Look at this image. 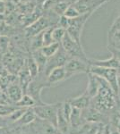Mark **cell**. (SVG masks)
Here are the masks:
<instances>
[{
	"instance_id": "6da1fadb",
	"label": "cell",
	"mask_w": 120,
	"mask_h": 134,
	"mask_svg": "<svg viewBox=\"0 0 120 134\" xmlns=\"http://www.w3.org/2000/svg\"><path fill=\"white\" fill-rule=\"evenodd\" d=\"M99 78L100 81L99 90H98L97 95L91 99V105L101 113H104V112L114 108L115 105H117V100H116L117 95L103 79H101L100 77Z\"/></svg>"
},
{
	"instance_id": "7a4b0ae2",
	"label": "cell",
	"mask_w": 120,
	"mask_h": 134,
	"mask_svg": "<svg viewBox=\"0 0 120 134\" xmlns=\"http://www.w3.org/2000/svg\"><path fill=\"white\" fill-rule=\"evenodd\" d=\"M59 103L56 104H45L37 105L32 108L34 110L37 118L49 122L56 128V116H58V108Z\"/></svg>"
},
{
	"instance_id": "3957f363",
	"label": "cell",
	"mask_w": 120,
	"mask_h": 134,
	"mask_svg": "<svg viewBox=\"0 0 120 134\" xmlns=\"http://www.w3.org/2000/svg\"><path fill=\"white\" fill-rule=\"evenodd\" d=\"M60 46L63 48V50H64L71 58L72 57L78 58V59L84 60V61L89 63V58L86 57V54H85L82 45L75 42V40L68 35L67 32H65L64 38L61 40Z\"/></svg>"
},
{
	"instance_id": "277c9868",
	"label": "cell",
	"mask_w": 120,
	"mask_h": 134,
	"mask_svg": "<svg viewBox=\"0 0 120 134\" xmlns=\"http://www.w3.org/2000/svg\"><path fill=\"white\" fill-rule=\"evenodd\" d=\"M89 72L92 74L99 76L101 79H103L112 90L114 91L116 95H118L119 87L118 82H117V69H108V68H102V67H97V66H90Z\"/></svg>"
},
{
	"instance_id": "5b68a950",
	"label": "cell",
	"mask_w": 120,
	"mask_h": 134,
	"mask_svg": "<svg viewBox=\"0 0 120 134\" xmlns=\"http://www.w3.org/2000/svg\"><path fill=\"white\" fill-rule=\"evenodd\" d=\"M92 14L93 13H87V14H80L76 18L69 19V27L66 30V32L78 44L82 45L81 37H82V30H84L86 21H88V19L90 18Z\"/></svg>"
},
{
	"instance_id": "8992f818",
	"label": "cell",
	"mask_w": 120,
	"mask_h": 134,
	"mask_svg": "<svg viewBox=\"0 0 120 134\" xmlns=\"http://www.w3.org/2000/svg\"><path fill=\"white\" fill-rule=\"evenodd\" d=\"M65 72V80H68L79 73H88L90 70V64L88 62L78 58H69L64 65Z\"/></svg>"
},
{
	"instance_id": "52a82bcc",
	"label": "cell",
	"mask_w": 120,
	"mask_h": 134,
	"mask_svg": "<svg viewBox=\"0 0 120 134\" xmlns=\"http://www.w3.org/2000/svg\"><path fill=\"white\" fill-rule=\"evenodd\" d=\"M69 58H71V57H69L64 50H63V48L60 46L58 51L56 52L53 57L48 58L47 64H46L44 73H43V74L46 76V75H47L50 71L53 70V69L58 68V67L64 66L65 64L66 63V61L69 59Z\"/></svg>"
},
{
	"instance_id": "ba28073f",
	"label": "cell",
	"mask_w": 120,
	"mask_h": 134,
	"mask_svg": "<svg viewBox=\"0 0 120 134\" xmlns=\"http://www.w3.org/2000/svg\"><path fill=\"white\" fill-rule=\"evenodd\" d=\"M108 0H76L73 5L80 14L94 13L99 7L107 3Z\"/></svg>"
},
{
	"instance_id": "9c48e42d",
	"label": "cell",
	"mask_w": 120,
	"mask_h": 134,
	"mask_svg": "<svg viewBox=\"0 0 120 134\" xmlns=\"http://www.w3.org/2000/svg\"><path fill=\"white\" fill-rule=\"evenodd\" d=\"M47 81H38L37 79H34L30 81V83L28 86L27 90H26L25 94L29 95L30 97H32L34 99L37 105H40V104L44 103L42 102V99H41V91H42L43 88H48Z\"/></svg>"
},
{
	"instance_id": "30bf717a",
	"label": "cell",
	"mask_w": 120,
	"mask_h": 134,
	"mask_svg": "<svg viewBox=\"0 0 120 134\" xmlns=\"http://www.w3.org/2000/svg\"><path fill=\"white\" fill-rule=\"evenodd\" d=\"M49 27H50L49 21L45 17L41 16L33 23H32V24H30L25 28V34L27 37L30 38V37H33L37 34L43 32Z\"/></svg>"
},
{
	"instance_id": "8fae6325",
	"label": "cell",
	"mask_w": 120,
	"mask_h": 134,
	"mask_svg": "<svg viewBox=\"0 0 120 134\" xmlns=\"http://www.w3.org/2000/svg\"><path fill=\"white\" fill-rule=\"evenodd\" d=\"M65 81V72L64 66L58 67L46 75V81L49 87H54Z\"/></svg>"
},
{
	"instance_id": "7c38bea8",
	"label": "cell",
	"mask_w": 120,
	"mask_h": 134,
	"mask_svg": "<svg viewBox=\"0 0 120 134\" xmlns=\"http://www.w3.org/2000/svg\"><path fill=\"white\" fill-rule=\"evenodd\" d=\"M82 114L85 122H97V124H102V119L104 117L103 113L96 109L91 105L87 108L82 110Z\"/></svg>"
},
{
	"instance_id": "4fadbf2b",
	"label": "cell",
	"mask_w": 120,
	"mask_h": 134,
	"mask_svg": "<svg viewBox=\"0 0 120 134\" xmlns=\"http://www.w3.org/2000/svg\"><path fill=\"white\" fill-rule=\"evenodd\" d=\"M89 64H90V66H97L108 69H117V70L120 68V63L114 55H111V57L103 60L89 59Z\"/></svg>"
},
{
	"instance_id": "5bb4252c",
	"label": "cell",
	"mask_w": 120,
	"mask_h": 134,
	"mask_svg": "<svg viewBox=\"0 0 120 134\" xmlns=\"http://www.w3.org/2000/svg\"><path fill=\"white\" fill-rule=\"evenodd\" d=\"M68 102L70 103L72 107H75V108L84 110L91 105V98H90V96L87 94V92L84 90V92L82 93V94H81L80 96L68 99Z\"/></svg>"
},
{
	"instance_id": "9a60e30c",
	"label": "cell",
	"mask_w": 120,
	"mask_h": 134,
	"mask_svg": "<svg viewBox=\"0 0 120 134\" xmlns=\"http://www.w3.org/2000/svg\"><path fill=\"white\" fill-rule=\"evenodd\" d=\"M23 94H24V92L22 90L18 82L8 84L7 90H6V96H7L8 99L11 102L16 104L22 98Z\"/></svg>"
},
{
	"instance_id": "2e32d148",
	"label": "cell",
	"mask_w": 120,
	"mask_h": 134,
	"mask_svg": "<svg viewBox=\"0 0 120 134\" xmlns=\"http://www.w3.org/2000/svg\"><path fill=\"white\" fill-rule=\"evenodd\" d=\"M100 85V78L94 74H92V73L88 72V83H87V88L85 90V91L87 92V94L90 96L91 99L97 95Z\"/></svg>"
},
{
	"instance_id": "e0dca14e",
	"label": "cell",
	"mask_w": 120,
	"mask_h": 134,
	"mask_svg": "<svg viewBox=\"0 0 120 134\" xmlns=\"http://www.w3.org/2000/svg\"><path fill=\"white\" fill-rule=\"evenodd\" d=\"M108 48L120 50V31L109 28L108 31Z\"/></svg>"
},
{
	"instance_id": "ac0fdd59",
	"label": "cell",
	"mask_w": 120,
	"mask_h": 134,
	"mask_svg": "<svg viewBox=\"0 0 120 134\" xmlns=\"http://www.w3.org/2000/svg\"><path fill=\"white\" fill-rule=\"evenodd\" d=\"M17 74H18V84L20 85V87L22 88V90H23V92L25 94L28 86L30 83V81H32L29 71H28L27 67H26L25 63H24V65L23 66V68L19 71V72Z\"/></svg>"
},
{
	"instance_id": "d6986e66",
	"label": "cell",
	"mask_w": 120,
	"mask_h": 134,
	"mask_svg": "<svg viewBox=\"0 0 120 134\" xmlns=\"http://www.w3.org/2000/svg\"><path fill=\"white\" fill-rule=\"evenodd\" d=\"M102 124H97V122H85L79 128L74 130L75 134H95L97 130Z\"/></svg>"
},
{
	"instance_id": "ffe728a7",
	"label": "cell",
	"mask_w": 120,
	"mask_h": 134,
	"mask_svg": "<svg viewBox=\"0 0 120 134\" xmlns=\"http://www.w3.org/2000/svg\"><path fill=\"white\" fill-rule=\"evenodd\" d=\"M84 122H85V121L84 120V118H82V110L73 107L72 114H71V117H70V121H69L70 129L76 130L77 128H79V127L84 124Z\"/></svg>"
},
{
	"instance_id": "44dd1931",
	"label": "cell",
	"mask_w": 120,
	"mask_h": 134,
	"mask_svg": "<svg viewBox=\"0 0 120 134\" xmlns=\"http://www.w3.org/2000/svg\"><path fill=\"white\" fill-rule=\"evenodd\" d=\"M32 57L34 59V61L36 62V64H38L39 70H40V74H41V73L43 74V73H44L46 64H47L48 58L41 53L40 49H38V50L32 52Z\"/></svg>"
},
{
	"instance_id": "7402d4cb",
	"label": "cell",
	"mask_w": 120,
	"mask_h": 134,
	"mask_svg": "<svg viewBox=\"0 0 120 134\" xmlns=\"http://www.w3.org/2000/svg\"><path fill=\"white\" fill-rule=\"evenodd\" d=\"M25 64H26V67H27V69H28V71H29L30 75L32 80L36 79V78H38L40 76L39 66H38V64H36V62L34 61V59L32 58V55L26 59Z\"/></svg>"
},
{
	"instance_id": "603a6c76",
	"label": "cell",
	"mask_w": 120,
	"mask_h": 134,
	"mask_svg": "<svg viewBox=\"0 0 120 134\" xmlns=\"http://www.w3.org/2000/svg\"><path fill=\"white\" fill-rule=\"evenodd\" d=\"M37 119V116L35 113H34L33 108H28L26 109L24 114L20 118V120L17 122H19L21 125H29L34 122Z\"/></svg>"
},
{
	"instance_id": "cb8c5ba5",
	"label": "cell",
	"mask_w": 120,
	"mask_h": 134,
	"mask_svg": "<svg viewBox=\"0 0 120 134\" xmlns=\"http://www.w3.org/2000/svg\"><path fill=\"white\" fill-rule=\"evenodd\" d=\"M15 105L17 107H22V108H32L36 105V103L32 97L27 94H23L22 98Z\"/></svg>"
},
{
	"instance_id": "d4e9b609",
	"label": "cell",
	"mask_w": 120,
	"mask_h": 134,
	"mask_svg": "<svg viewBox=\"0 0 120 134\" xmlns=\"http://www.w3.org/2000/svg\"><path fill=\"white\" fill-rule=\"evenodd\" d=\"M60 47V43H52V44L49 45V46H45L42 47L40 48V51L43 55H45L47 58H49L51 57H53L54 55L58 51Z\"/></svg>"
},
{
	"instance_id": "484cf974",
	"label": "cell",
	"mask_w": 120,
	"mask_h": 134,
	"mask_svg": "<svg viewBox=\"0 0 120 134\" xmlns=\"http://www.w3.org/2000/svg\"><path fill=\"white\" fill-rule=\"evenodd\" d=\"M43 47V42H42V32L40 34L30 37V51L33 52L38 49H40Z\"/></svg>"
},
{
	"instance_id": "4316f807",
	"label": "cell",
	"mask_w": 120,
	"mask_h": 134,
	"mask_svg": "<svg viewBox=\"0 0 120 134\" xmlns=\"http://www.w3.org/2000/svg\"><path fill=\"white\" fill-rule=\"evenodd\" d=\"M70 5V3L66 1H58L55 5L53 6V11L55 12L56 14L58 15H64L65 10L67 9V7Z\"/></svg>"
},
{
	"instance_id": "83f0119b",
	"label": "cell",
	"mask_w": 120,
	"mask_h": 134,
	"mask_svg": "<svg viewBox=\"0 0 120 134\" xmlns=\"http://www.w3.org/2000/svg\"><path fill=\"white\" fill-rule=\"evenodd\" d=\"M16 108V105H7V104H0V116L4 118L8 117Z\"/></svg>"
},
{
	"instance_id": "f1b7e54d",
	"label": "cell",
	"mask_w": 120,
	"mask_h": 134,
	"mask_svg": "<svg viewBox=\"0 0 120 134\" xmlns=\"http://www.w3.org/2000/svg\"><path fill=\"white\" fill-rule=\"evenodd\" d=\"M54 27L50 26V27L47 28L44 31L42 32V42H43V47L49 46V45L55 43L52 38V30Z\"/></svg>"
},
{
	"instance_id": "f546056e",
	"label": "cell",
	"mask_w": 120,
	"mask_h": 134,
	"mask_svg": "<svg viewBox=\"0 0 120 134\" xmlns=\"http://www.w3.org/2000/svg\"><path fill=\"white\" fill-rule=\"evenodd\" d=\"M66 30L63 29L60 27H54L52 30V38H53L54 42L56 43H60L61 40L64 38Z\"/></svg>"
},
{
	"instance_id": "4dcf8cb0",
	"label": "cell",
	"mask_w": 120,
	"mask_h": 134,
	"mask_svg": "<svg viewBox=\"0 0 120 134\" xmlns=\"http://www.w3.org/2000/svg\"><path fill=\"white\" fill-rule=\"evenodd\" d=\"M61 109H62L63 115H64V117L65 118V120L69 122L70 117H71V114H72V110H73V107H72L71 104L68 102V100L62 103V105H61Z\"/></svg>"
},
{
	"instance_id": "1f68e13d",
	"label": "cell",
	"mask_w": 120,
	"mask_h": 134,
	"mask_svg": "<svg viewBox=\"0 0 120 134\" xmlns=\"http://www.w3.org/2000/svg\"><path fill=\"white\" fill-rule=\"evenodd\" d=\"M26 109L28 108H22V107H17L16 109L13 112L12 114L8 116V119H10V121L12 122H18L20 120V118L23 116V114H24V112L26 111Z\"/></svg>"
},
{
	"instance_id": "d6a6232c",
	"label": "cell",
	"mask_w": 120,
	"mask_h": 134,
	"mask_svg": "<svg viewBox=\"0 0 120 134\" xmlns=\"http://www.w3.org/2000/svg\"><path fill=\"white\" fill-rule=\"evenodd\" d=\"M80 15V14L78 13V11L75 9V7L73 5V4H71L70 5L67 7V9L65 10L64 16L66 17L67 19H74L76 18Z\"/></svg>"
},
{
	"instance_id": "836d02e7",
	"label": "cell",
	"mask_w": 120,
	"mask_h": 134,
	"mask_svg": "<svg viewBox=\"0 0 120 134\" xmlns=\"http://www.w3.org/2000/svg\"><path fill=\"white\" fill-rule=\"evenodd\" d=\"M56 27H60L65 30H67L69 27V19H67L66 17L64 15H61L59 18H58V26H56Z\"/></svg>"
},
{
	"instance_id": "e575fe53",
	"label": "cell",
	"mask_w": 120,
	"mask_h": 134,
	"mask_svg": "<svg viewBox=\"0 0 120 134\" xmlns=\"http://www.w3.org/2000/svg\"><path fill=\"white\" fill-rule=\"evenodd\" d=\"M9 47V38L6 36H1L0 37V47L1 49H7Z\"/></svg>"
},
{
	"instance_id": "d590c367",
	"label": "cell",
	"mask_w": 120,
	"mask_h": 134,
	"mask_svg": "<svg viewBox=\"0 0 120 134\" xmlns=\"http://www.w3.org/2000/svg\"><path fill=\"white\" fill-rule=\"evenodd\" d=\"M113 127L120 131V113L115 114L113 117Z\"/></svg>"
},
{
	"instance_id": "8d00e7d4",
	"label": "cell",
	"mask_w": 120,
	"mask_h": 134,
	"mask_svg": "<svg viewBox=\"0 0 120 134\" xmlns=\"http://www.w3.org/2000/svg\"><path fill=\"white\" fill-rule=\"evenodd\" d=\"M111 29H115L117 31H120V14L116 18V20L114 21V23L111 25Z\"/></svg>"
},
{
	"instance_id": "74e56055",
	"label": "cell",
	"mask_w": 120,
	"mask_h": 134,
	"mask_svg": "<svg viewBox=\"0 0 120 134\" xmlns=\"http://www.w3.org/2000/svg\"><path fill=\"white\" fill-rule=\"evenodd\" d=\"M108 50L111 52L112 55H114L120 63V50H117V49H108Z\"/></svg>"
},
{
	"instance_id": "f35d334b",
	"label": "cell",
	"mask_w": 120,
	"mask_h": 134,
	"mask_svg": "<svg viewBox=\"0 0 120 134\" xmlns=\"http://www.w3.org/2000/svg\"><path fill=\"white\" fill-rule=\"evenodd\" d=\"M110 134H120V131H117L115 127L111 126V131H110Z\"/></svg>"
},
{
	"instance_id": "ab89813d",
	"label": "cell",
	"mask_w": 120,
	"mask_h": 134,
	"mask_svg": "<svg viewBox=\"0 0 120 134\" xmlns=\"http://www.w3.org/2000/svg\"><path fill=\"white\" fill-rule=\"evenodd\" d=\"M95 134H103V124H101L99 127V129L97 130V131H96Z\"/></svg>"
},
{
	"instance_id": "60d3db41",
	"label": "cell",
	"mask_w": 120,
	"mask_h": 134,
	"mask_svg": "<svg viewBox=\"0 0 120 134\" xmlns=\"http://www.w3.org/2000/svg\"><path fill=\"white\" fill-rule=\"evenodd\" d=\"M0 5H2V9H0V14H2V13L5 11V5H4V3L2 1H0ZM1 7V6H0Z\"/></svg>"
},
{
	"instance_id": "b9f144b4",
	"label": "cell",
	"mask_w": 120,
	"mask_h": 134,
	"mask_svg": "<svg viewBox=\"0 0 120 134\" xmlns=\"http://www.w3.org/2000/svg\"><path fill=\"white\" fill-rule=\"evenodd\" d=\"M4 117H1L0 116V128H2V127H4V125H5V121L3 120Z\"/></svg>"
},
{
	"instance_id": "7bdbcfd3",
	"label": "cell",
	"mask_w": 120,
	"mask_h": 134,
	"mask_svg": "<svg viewBox=\"0 0 120 134\" xmlns=\"http://www.w3.org/2000/svg\"><path fill=\"white\" fill-rule=\"evenodd\" d=\"M117 82H118V87L120 88V71L117 69Z\"/></svg>"
},
{
	"instance_id": "ee69618b",
	"label": "cell",
	"mask_w": 120,
	"mask_h": 134,
	"mask_svg": "<svg viewBox=\"0 0 120 134\" xmlns=\"http://www.w3.org/2000/svg\"><path fill=\"white\" fill-rule=\"evenodd\" d=\"M46 1H48V0H37V3H38L39 5H43Z\"/></svg>"
},
{
	"instance_id": "f6af8a7d",
	"label": "cell",
	"mask_w": 120,
	"mask_h": 134,
	"mask_svg": "<svg viewBox=\"0 0 120 134\" xmlns=\"http://www.w3.org/2000/svg\"><path fill=\"white\" fill-rule=\"evenodd\" d=\"M21 134H34V133H30V132H22Z\"/></svg>"
},
{
	"instance_id": "bcb514c9",
	"label": "cell",
	"mask_w": 120,
	"mask_h": 134,
	"mask_svg": "<svg viewBox=\"0 0 120 134\" xmlns=\"http://www.w3.org/2000/svg\"><path fill=\"white\" fill-rule=\"evenodd\" d=\"M70 1L72 2V3H75V2L76 1V0H70Z\"/></svg>"
},
{
	"instance_id": "7dc6e473",
	"label": "cell",
	"mask_w": 120,
	"mask_h": 134,
	"mask_svg": "<svg viewBox=\"0 0 120 134\" xmlns=\"http://www.w3.org/2000/svg\"><path fill=\"white\" fill-rule=\"evenodd\" d=\"M117 96H119V98H120V88H119V91H118V95Z\"/></svg>"
}]
</instances>
